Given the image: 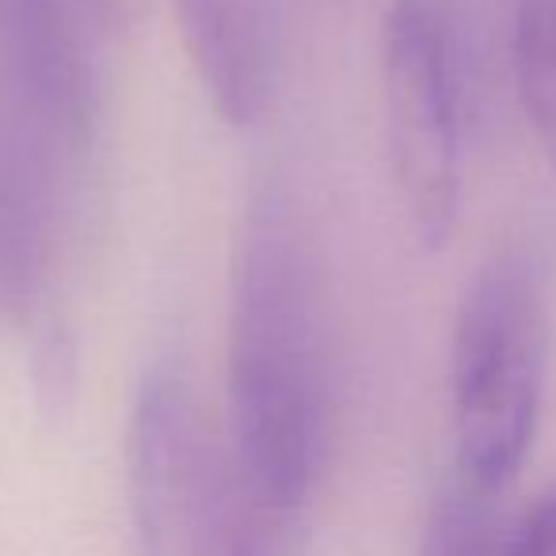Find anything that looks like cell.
I'll list each match as a JSON object with an SVG mask.
<instances>
[{"instance_id":"1","label":"cell","mask_w":556,"mask_h":556,"mask_svg":"<svg viewBox=\"0 0 556 556\" xmlns=\"http://www.w3.org/2000/svg\"><path fill=\"white\" fill-rule=\"evenodd\" d=\"M332 313L317 232L267 179L248 199L229 290V457L255 556H298L332 446Z\"/></svg>"},{"instance_id":"2","label":"cell","mask_w":556,"mask_h":556,"mask_svg":"<svg viewBox=\"0 0 556 556\" xmlns=\"http://www.w3.org/2000/svg\"><path fill=\"white\" fill-rule=\"evenodd\" d=\"M545 381V309L515 255L488 263L465 290L450 351L457 480L500 495L533 446Z\"/></svg>"},{"instance_id":"3","label":"cell","mask_w":556,"mask_h":556,"mask_svg":"<svg viewBox=\"0 0 556 556\" xmlns=\"http://www.w3.org/2000/svg\"><path fill=\"white\" fill-rule=\"evenodd\" d=\"M134 556H255L229 442L176 370L138 389L126 431Z\"/></svg>"},{"instance_id":"4","label":"cell","mask_w":556,"mask_h":556,"mask_svg":"<svg viewBox=\"0 0 556 556\" xmlns=\"http://www.w3.org/2000/svg\"><path fill=\"white\" fill-rule=\"evenodd\" d=\"M381 115L396 202L419 248L462 210V54L439 0H396L381 27Z\"/></svg>"},{"instance_id":"5","label":"cell","mask_w":556,"mask_h":556,"mask_svg":"<svg viewBox=\"0 0 556 556\" xmlns=\"http://www.w3.org/2000/svg\"><path fill=\"white\" fill-rule=\"evenodd\" d=\"M85 20L80 0H0V73L9 111L77 146H88L96 118Z\"/></svg>"},{"instance_id":"6","label":"cell","mask_w":556,"mask_h":556,"mask_svg":"<svg viewBox=\"0 0 556 556\" xmlns=\"http://www.w3.org/2000/svg\"><path fill=\"white\" fill-rule=\"evenodd\" d=\"M172 9L214 111L237 130L260 126L282 70L275 0H172Z\"/></svg>"},{"instance_id":"7","label":"cell","mask_w":556,"mask_h":556,"mask_svg":"<svg viewBox=\"0 0 556 556\" xmlns=\"http://www.w3.org/2000/svg\"><path fill=\"white\" fill-rule=\"evenodd\" d=\"M515 77L526 123L556 176V0H518Z\"/></svg>"},{"instance_id":"8","label":"cell","mask_w":556,"mask_h":556,"mask_svg":"<svg viewBox=\"0 0 556 556\" xmlns=\"http://www.w3.org/2000/svg\"><path fill=\"white\" fill-rule=\"evenodd\" d=\"M500 495L472 492L457 480L424 526L419 556H510V530L515 526L495 507Z\"/></svg>"},{"instance_id":"9","label":"cell","mask_w":556,"mask_h":556,"mask_svg":"<svg viewBox=\"0 0 556 556\" xmlns=\"http://www.w3.org/2000/svg\"><path fill=\"white\" fill-rule=\"evenodd\" d=\"M510 556H556V480L510 530Z\"/></svg>"},{"instance_id":"10","label":"cell","mask_w":556,"mask_h":556,"mask_svg":"<svg viewBox=\"0 0 556 556\" xmlns=\"http://www.w3.org/2000/svg\"><path fill=\"white\" fill-rule=\"evenodd\" d=\"M80 9L92 24H100V31H126L138 20L141 0H80Z\"/></svg>"},{"instance_id":"11","label":"cell","mask_w":556,"mask_h":556,"mask_svg":"<svg viewBox=\"0 0 556 556\" xmlns=\"http://www.w3.org/2000/svg\"><path fill=\"white\" fill-rule=\"evenodd\" d=\"M0 309L12 313V255H9V232L0 222Z\"/></svg>"}]
</instances>
